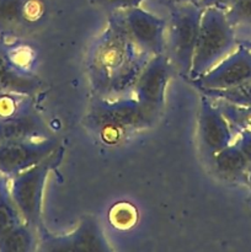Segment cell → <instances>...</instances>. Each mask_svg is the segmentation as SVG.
<instances>
[{"label": "cell", "mask_w": 251, "mask_h": 252, "mask_svg": "<svg viewBox=\"0 0 251 252\" xmlns=\"http://www.w3.org/2000/svg\"><path fill=\"white\" fill-rule=\"evenodd\" d=\"M33 103V97L0 90V120L11 117Z\"/></svg>", "instance_id": "20"}, {"label": "cell", "mask_w": 251, "mask_h": 252, "mask_svg": "<svg viewBox=\"0 0 251 252\" xmlns=\"http://www.w3.org/2000/svg\"><path fill=\"white\" fill-rule=\"evenodd\" d=\"M235 133L214 101L202 95L198 113V142L207 161L233 143Z\"/></svg>", "instance_id": "9"}, {"label": "cell", "mask_w": 251, "mask_h": 252, "mask_svg": "<svg viewBox=\"0 0 251 252\" xmlns=\"http://www.w3.org/2000/svg\"><path fill=\"white\" fill-rule=\"evenodd\" d=\"M250 208H251V197H250Z\"/></svg>", "instance_id": "29"}, {"label": "cell", "mask_w": 251, "mask_h": 252, "mask_svg": "<svg viewBox=\"0 0 251 252\" xmlns=\"http://www.w3.org/2000/svg\"><path fill=\"white\" fill-rule=\"evenodd\" d=\"M208 162L214 174L224 181L248 185L251 166L236 143L217 153Z\"/></svg>", "instance_id": "13"}, {"label": "cell", "mask_w": 251, "mask_h": 252, "mask_svg": "<svg viewBox=\"0 0 251 252\" xmlns=\"http://www.w3.org/2000/svg\"><path fill=\"white\" fill-rule=\"evenodd\" d=\"M246 186L249 187V191H250V197H251V172L250 175H249V180H248V185Z\"/></svg>", "instance_id": "27"}, {"label": "cell", "mask_w": 251, "mask_h": 252, "mask_svg": "<svg viewBox=\"0 0 251 252\" xmlns=\"http://www.w3.org/2000/svg\"><path fill=\"white\" fill-rule=\"evenodd\" d=\"M95 6L111 11H125V10L138 7L144 0H89Z\"/></svg>", "instance_id": "21"}, {"label": "cell", "mask_w": 251, "mask_h": 252, "mask_svg": "<svg viewBox=\"0 0 251 252\" xmlns=\"http://www.w3.org/2000/svg\"><path fill=\"white\" fill-rule=\"evenodd\" d=\"M212 100L226 118L235 135L244 130H251V106L234 105L226 101L214 100V98Z\"/></svg>", "instance_id": "18"}, {"label": "cell", "mask_w": 251, "mask_h": 252, "mask_svg": "<svg viewBox=\"0 0 251 252\" xmlns=\"http://www.w3.org/2000/svg\"><path fill=\"white\" fill-rule=\"evenodd\" d=\"M235 1L236 0H201L198 5L202 7V9H206V7H209V6H214L226 11V10H228Z\"/></svg>", "instance_id": "24"}, {"label": "cell", "mask_w": 251, "mask_h": 252, "mask_svg": "<svg viewBox=\"0 0 251 252\" xmlns=\"http://www.w3.org/2000/svg\"><path fill=\"white\" fill-rule=\"evenodd\" d=\"M25 223L19 209L12 201L9 179L2 176L0 181V239Z\"/></svg>", "instance_id": "14"}, {"label": "cell", "mask_w": 251, "mask_h": 252, "mask_svg": "<svg viewBox=\"0 0 251 252\" xmlns=\"http://www.w3.org/2000/svg\"><path fill=\"white\" fill-rule=\"evenodd\" d=\"M34 229L22 223L0 239V252H33Z\"/></svg>", "instance_id": "17"}, {"label": "cell", "mask_w": 251, "mask_h": 252, "mask_svg": "<svg viewBox=\"0 0 251 252\" xmlns=\"http://www.w3.org/2000/svg\"><path fill=\"white\" fill-rule=\"evenodd\" d=\"M167 4H199L201 0H165Z\"/></svg>", "instance_id": "25"}, {"label": "cell", "mask_w": 251, "mask_h": 252, "mask_svg": "<svg viewBox=\"0 0 251 252\" xmlns=\"http://www.w3.org/2000/svg\"><path fill=\"white\" fill-rule=\"evenodd\" d=\"M123 25L130 38L145 53L154 56L166 52V21L140 6L125 10Z\"/></svg>", "instance_id": "8"}, {"label": "cell", "mask_w": 251, "mask_h": 252, "mask_svg": "<svg viewBox=\"0 0 251 252\" xmlns=\"http://www.w3.org/2000/svg\"><path fill=\"white\" fill-rule=\"evenodd\" d=\"M41 88L42 81L36 74L17 68L10 61L4 41L0 38V90L33 97Z\"/></svg>", "instance_id": "12"}, {"label": "cell", "mask_w": 251, "mask_h": 252, "mask_svg": "<svg viewBox=\"0 0 251 252\" xmlns=\"http://www.w3.org/2000/svg\"><path fill=\"white\" fill-rule=\"evenodd\" d=\"M51 158L9 180L12 201L25 223L33 229L41 223L42 199L51 170Z\"/></svg>", "instance_id": "4"}, {"label": "cell", "mask_w": 251, "mask_h": 252, "mask_svg": "<svg viewBox=\"0 0 251 252\" xmlns=\"http://www.w3.org/2000/svg\"><path fill=\"white\" fill-rule=\"evenodd\" d=\"M202 95H206L214 100H223L226 102L240 106H251V83L243 84L225 90H204Z\"/></svg>", "instance_id": "19"}, {"label": "cell", "mask_w": 251, "mask_h": 252, "mask_svg": "<svg viewBox=\"0 0 251 252\" xmlns=\"http://www.w3.org/2000/svg\"><path fill=\"white\" fill-rule=\"evenodd\" d=\"M155 118L140 105L137 98L97 101L91 107L89 122L106 135L142 129L155 123Z\"/></svg>", "instance_id": "3"}, {"label": "cell", "mask_w": 251, "mask_h": 252, "mask_svg": "<svg viewBox=\"0 0 251 252\" xmlns=\"http://www.w3.org/2000/svg\"><path fill=\"white\" fill-rule=\"evenodd\" d=\"M172 73L174 65L166 54L154 56L135 84V98L155 120L164 107L165 91Z\"/></svg>", "instance_id": "6"}, {"label": "cell", "mask_w": 251, "mask_h": 252, "mask_svg": "<svg viewBox=\"0 0 251 252\" xmlns=\"http://www.w3.org/2000/svg\"><path fill=\"white\" fill-rule=\"evenodd\" d=\"M47 138H51V133L42 116L34 107V102L16 115L0 120V144Z\"/></svg>", "instance_id": "11"}, {"label": "cell", "mask_w": 251, "mask_h": 252, "mask_svg": "<svg viewBox=\"0 0 251 252\" xmlns=\"http://www.w3.org/2000/svg\"><path fill=\"white\" fill-rule=\"evenodd\" d=\"M166 54L182 76L188 78L193 62L203 9L197 4H167Z\"/></svg>", "instance_id": "2"}, {"label": "cell", "mask_w": 251, "mask_h": 252, "mask_svg": "<svg viewBox=\"0 0 251 252\" xmlns=\"http://www.w3.org/2000/svg\"><path fill=\"white\" fill-rule=\"evenodd\" d=\"M191 83L201 91L225 90L251 83V52L239 43L233 53Z\"/></svg>", "instance_id": "5"}, {"label": "cell", "mask_w": 251, "mask_h": 252, "mask_svg": "<svg viewBox=\"0 0 251 252\" xmlns=\"http://www.w3.org/2000/svg\"><path fill=\"white\" fill-rule=\"evenodd\" d=\"M238 46L235 31L226 19L225 11L214 6L203 9L189 80L211 70L233 53Z\"/></svg>", "instance_id": "1"}, {"label": "cell", "mask_w": 251, "mask_h": 252, "mask_svg": "<svg viewBox=\"0 0 251 252\" xmlns=\"http://www.w3.org/2000/svg\"><path fill=\"white\" fill-rule=\"evenodd\" d=\"M239 43L251 41V0H236L225 11Z\"/></svg>", "instance_id": "16"}, {"label": "cell", "mask_w": 251, "mask_h": 252, "mask_svg": "<svg viewBox=\"0 0 251 252\" xmlns=\"http://www.w3.org/2000/svg\"><path fill=\"white\" fill-rule=\"evenodd\" d=\"M71 238L83 252H110L97 223L91 218L84 219Z\"/></svg>", "instance_id": "15"}, {"label": "cell", "mask_w": 251, "mask_h": 252, "mask_svg": "<svg viewBox=\"0 0 251 252\" xmlns=\"http://www.w3.org/2000/svg\"><path fill=\"white\" fill-rule=\"evenodd\" d=\"M47 251L48 252H83L73 240V238H61L54 239L47 245Z\"/></svg>", "instance_id": "22"}, {"label": "cell", "mask_w": 251, "mask_h": 252, "mask_svg": "<svg viewBox=\"0 0 251 252\" xmlns=\"http://www.w3.org/2000/svg\"><path fill=\"white\" fill-rule=\"evenodd\" d=\"M240 44H243V46H245L246 48H248L249 51L251 52V41H244V42H240Z\"/></svg>", "instance_id": "26"}, {"label": "cell", "mask_w": 251, "mask_h": 252, "mask_svg": "<svg viewBox=\"0 0 251 252\" xmlns=\"http://www.w3.org/2000/svg\"><path fill=\"white\" fill-rule=\"evenodd\" d=\"M44 12L43 0H0V37L22 38Z\"/></svg>", "instance_id": "10"}, {"label": "cell", "mask_w": 251, "mask_h": 252, "mask_svg": "<svg viewBox=\"0 0 251 252\" xmlns=\"http://www.w3.org/2000/svg\"><path fill=\"white\" fill-rule=\"evenodd\" d=\"M239 139L236 140V144L240 148L243 154L248 159L249 164L251 166V130H244L239 133Z\"/></svg>", "instance_id": "23"}, {"label": "cell", "mask_w": 251, "mask_h": 252, "mask_svg": "<svg viewBox=\"0 0 251 252\" xmlns=\"http://www.w3.org/2000/svg\"><path fill=\"white\" fill-rule=\"evenodd\" d=\"M57 148L58 142L53 137L0 144V175L10 180L49 159Z\"/></svg>", "instance_id": "7"}, {"label": "cell", "mask_w": 251, "mask_h": 252, "mask_svg": "<svg viewBox=\"0 0 251 252\" xmlns=\"http://www.w3.org/2000/svg\"><path fill=\"white\" fill-rule=\"evenodd\" d=\"M1 179H2V176H1V175H0V181H1Z\"/></svg>", "instance_id": "28"}]
</instances>
